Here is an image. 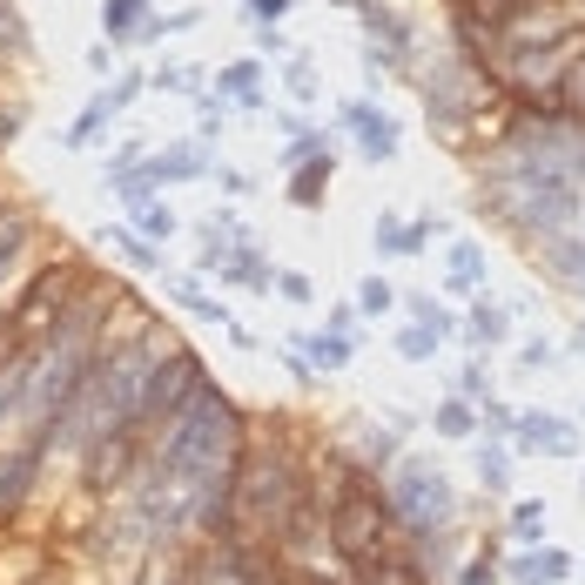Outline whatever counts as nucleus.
I'll list each match as a JSON object with an SVG mask.
<instances>
[{
  "label": "nucleus",
  "instance_id": "f03ea898",
  "mask_svg": "<svg viewBox=\"0 0 585 585\" xmlns=\"http://www.w3.org/2000/svg\"><path fill=\"white\" fill-rule=\"evenodd\" d=\"M229 512L249 525V532H290L303 498H296V478L276 451H257V458H236V478H229Z\"/></svg>",
  "mask_w": 585,
  "mask_h": 585
},
{
  "label": "nucleus",
  "instance_id": "f3484780",
  "mask_svg": "<svg viewBox=\"0 0 585 585\" xmlns=\"http://www.w3.org/2000/svg\"><path fill=\"white\" fill-rule=\"evenodd\" d=\"M438 431H445V438H471V431H478L471 404H445V410H438Z\"/></svg>",
  "mask_w": 585,
  "mask_h": 585
},
{
  "label": "nucleus",
  "instance_id": "39448f33",
  "mask_svg": "<svg viewBox=\"0 0 585 585\" xmlns=\"http://www.w3.org/2000/svg\"><path fill=\"white\" fill-rule=\"evenodd\" d=\"M512 431H519V445H532V451H552V458H572L578 451V431L565 425V417H512Z\"/></svg>",
  "mask_w": 585,
  "mask_h": 585
},
{
  "label": "nucleus",
  "instance_id": "4468645a",
  "mask_svg": "<svg viewBox=\"0 0 585 585\" xmlns=\"http://www.w3.org/2000/svg\"><path fill=\"white\" fill-rule=\"evenodd\" d=\"M558 108H572V115H585V48H578V61L565 67V81H558Z\"/></svg>",
  "mask_w": 585,
  "mask_h": 585
},
{
  "label": "nucleus",
  "instance_id": "1a4fd4ad",
  "mask_svg": "<svg viewBox=\"0 0 585 585\" xmlns=\"http://www.w3.org/2000/svg\"><path fill=\"white\" fill-rule=\"evenodd\" d=\"M478 478H484V491H505L512 484V451L505 445H478Z\"/></svg>",
  "mask_w": 585,
  "mask_h": 585
},
{
  "label": "nucleus",
  "instance_id": "ddd939ff",
  "mask_svg": "<svg viewBox=\"0 0 585 585\" xmlns=\"http://www.w3.org/2000/svg\"><path fill=\"white\" fill-rule=\"evenodd\" d=\"M451 283H458V290L484 283V257H478V242H458V249H451Z\"/></svg>",
  "mask_w": 585,
  "mask_h": 585
},
{
  "label": "nucleus",
  "instance_id": "5701e85b",
  "mask_svg": "<svg viewBox=\"0 0 585 585\" xmlns=\"http://www.w3.org/2000/svg\"><path fill=\"white\" fill-rule=\"evenodd\" d=\"M135 209H142V229H148V236H169V229H176L169 209H148V202H135Z\"/></svg>",
  "mask_w": 585,
  "mask_h": 585
},
{
  "label": "nucleus",
  "instance_id": "412c9836",
  "mask_svg": "<svg viewBox=\"0 0 585 585\" xmlns=\"http://www.w3.org/2000/svg\"><path fill=\"white\" fill-rule=\"evenodd\" d=\"M202 169V155H161L155 161V176H196Z\"/></svg>",
  "mask_w": 585,
  "mask_h": 585
},
{
  "label": "nucleus",
  "instance_id": "393cba45",
  "mask_svg": "<svg viewBox=\"0 0 585 585\" xmlns=\"http://www.w3.org/2000/svg\"><path fill=\"white\" fill-rule=\"evenodd\" d=\"M14 242H21V222L8 216V222H0V270H8V257H14Z\"/></svg>",
  "mask_w": 585,
  "mask_h": 585
},
{
  "label": "nucleus",
  "instance_id": "b1692460",
  "mask_svg": "<svg viewBox=\"0 0 585 585\" xmlns=\"http://www.w3.org/2000/svg\"><path fill=\"white\" fill-rule=\"evenodd\" d=\"M108 242H122V257H128V263H155V249L135 242V236H108Z\"/></svg>",
  "mask_w": 585,
  "mask_h": 585
},
{
  "label": "nucleus",
  "instance_id": "6ab92c4d",
  "mask_svg": "<svg viewBox=\"0 0 585 585\" xmlns=\"http://www.w3.org/2000/svg\"><path fill=\"white\" fill-rule=\"evenodd\" d=\"M512 532H519V539H539V532H545V505H539V498L512 505Z\"/></svg>",
  "mask_w": 585,
  "mask_h": 585
},
{
  "label": "nucleus",
  "instance_id": "423d86ee",
  "mask_svg": "<svg viewBox=\"0 0 585 585\" xmlns=\"http://www.w3.org/2000/svg\"><path fill=\"white\" fill-rule=\"evenodd\" d=\"M512 578H519V585H565V578H572V558H565L558 545H539V552L512 558Z\"/></svg>",
  "mask_w": 585,
  "mask_h": 585
},
{
  "label": "nucleus",
  "instance_id": "c85d7f7f",
  "mask_svg": "<svg viewBox=\"0 0 585 585\" xmlns=\"http://www.w3.org/2000/svg\"><path fill=\"white\" fill-rule=\"evenodd\" d=\"M249 8H257V14H263V21H276V14H283V8H290V0H249Z\"/></svg>",
  "mask_w": 585,
  "mask_h": 585
},
{
  "label": "nucleus",
  "instance_id": "7ed1b4c3",
  "mask_svg": "<svg viewBox=\"0 0 585 585\" xmlns=\"http://www.w3.org/2000/svg\"><path fill=\"white\" fill-rule=\"evenodd\" d=\"M390 512H397L404 525H417V532H445V525H451V512H458V498H451V484H445L438 471H425V464H404V478H397V498H390Z\"/></svg>",
  "mask_w": 585,
  "mask_h": 585
},
{
  "label": "nucleus",
  "instance_id": "4be33fe9",
  "mask_svg": "<svg viewBox=\"0 0 585 585\" xmlns=\"http://www.w3.org/2000/svg\"><path fill=\"white\" fill-rule=\"evenodd\" d=\"M323 176H330V169H303V176H296V202H316V196H323Z\"/></svg>",
  "mask_w": 585,
  "mask_h": 585
},
{
  "label": "nucleus",
  "instance_id": "aec40b11",
  "mask_svg": "<svg viewBox=\"0 0 585 585\" xmlns=\"http://www.w3.org/2000/svg\"><path fill=\"white\" fill-rule=\"evenodd\" d=\"M357 303H364V310H370V316H384V310H390V303H397V290H390V283H377V276H370V283H364V290H357Z\"/></svg>",
  "mask_w": 585,
  "mask_h": 585
},
{
  "label": "nucleus",
  "instance_id": "a878e982",
  "mask_svg": "<svg viewBox=\"0 0 585 585\" xmlns=\"http://www.w3.org/2000/svg\"><path fill=\"white\" fill-rule=\"evenodd\" d=\"M128 21H135V0H115V8H108V34H128Z\"/></svg>",
  "mask_w": 585,
  "mask_h": 585
},
{
  "label": "nucleus",
  "instance_id": "2eb2a0df",
  "mask_svg": "<svg viewBox=\"0 0 585 585\" xmlns=\"http://www.w3.org/2000/svg\"><path fill=\"white\" fill-rule=\"evenodd\" d=\"M410 364H425V357H438V330L431 323H417V330H404V344H397Z\"/></svg>",
  "mask_w": 585,
  "mask_h": 585
},
{
  "label": "nucleus",
  "instance_id": "bb28decb",
  "mask_svg": "<svg viewBox=\"0 0 585 585\" xmlns=\"http://www.w3.org/2000/svg\"><path fill=\"white\" fill-rule=\"evenodd\" d=\"M464 585H498V565H491V558H471V572H464Z\"/></svg>",
  "mask_w": 585,
  "mask_h": 585
},
{
  "label": "nucleus",
  "instance_id": "f8f14e48",
  "mask_svg": "<svg viewBox=\"0 0 585 585\" xmlns=\"http://www.w3.org/2000/svg\"><path fill=\"white\" fill-rule=\"evenodd\" d=\"M303 351H310L316 370H344V364H351V344H344V337H303Z\"/></svg>",
  "mask_w": 585,
  "mask_h": 585
},
{
  "label": "nucleus",
  "instance_id": "c756f323",
  "mask_svg": "<svg viewBox=\"0 0 585 585\" xmlns=\"http://www.w3.org/2000/svg\"><path fill=\"white\" fill-rule=\"evenodd\" d=\"M303 585H316V578H303Z\"/></svg>",
  "mask_w": 585,
  "mask_h": 585
},
{
  "label": "nucleus",
  "instance_id": "a211bd4d",
  "mask_svg": "<svg viewBox=\"0 0 585 585\" xmlns=\"http://www.w3.org/2000/svg\"><path fill=\"white\" fill-rule=\"evenodd\" d=\"M222 95H236V102H257V67H222Z\"/></svg>",
  "mask_w": 585,
  "mask_h": 585
},
{
  "label": "nucleus",
  "instance_id": "20e7f679",
  "mask_svg": "<svg viewBox=\"0 0 585 585\" xmlns=\"http://www.w3.org/2000/svg\"><path fill=\"white\" fill-rule=\"evenodd\" d=\"M390 519H397V512H390V498H377L370 484H351V491H344V505H337V525H330V532H337V545H344L351 558H377Z\"/></svg>",
  "mask_w": 585,
  "mask_h": 585
},
{
  "label": "nucleus",
  "instance_id": "0eeeda50",
  "mask_svg": "<svg viewBox=\"0 0 585 585\" xmlns=\"http://www.w3.org/2000/svg\"><path fill=\"white\" fill-rule=\"evenodd\" d=\"M351 128H357V142H364V155H397V122L390 115H370V108H351Z\"/></svg>",
  "mask_w": 585,
  "mask_h": 585
},
{
  "label": "nucleus",
  "instance_id": "dca6fc26",
  "mask_svg": "<svg viewBox=\"0 0 585 585\" xmlns=\"http://www.w3.org/2000/svg\"><path fill=\"white\" fill-rule=\"evenodd\" d=\"M471 337H478V344H498V337H505V310L478 303V310H471Z\"/></svg>",
  "mask_w": 585,
  "mask_h": 585
},
{
  "label": "nucleus",
  "instance_id": "6e6552de",
  "mask_svg": "<svg viewBox=\"0 0 585 585\" xmlns=\"http://www.w3.org/2000/svg\"><path fill=\"white\" fill-rule=\"evenodd\" d=\"M364 578H370V585H425V572H417L410 558H384V552L364 558Z\"/></svg>",
  "mask_w": 585,
  "mask_h": 585
},
{
  "label": "nucleus",
  "instance_id": "cd10ccee",
  "mask_svg": "<svg viewBox=\"0 0 585 585\" xmlns=\"http://www.w3.org/2000/svg\"><path fill=\"white\" fill-rule=\"evenodd\" d=\"M525 364H532V370H539V364H552V344H545V337H532V344H525Z\"/></svg>",
  "mask_w": 585,
  "mask_h": 585
},
{
  "label": "nucleus",
  "instance_id": "9b49d317",
  "mask_svg": "<svg viewBox=\"0 0 585 585\" xmlns=\"http://www.w3.org/2000/svg\"><path fill=\"white\" fill-rule=\"evenodd\" d=\"M545 257H552V270H565V276L585 283V249H578L572 236H545Z\"/></svg>",
  "mask_w": 585,
  "mask_h": 585
},
{
  "label": "nucleus",
  "instance_id": "f257e3e1",
  "mask_svg": "<svg viewBox=\"0 0 585 585\" xmlns=\"http://www.w3.org/2000/svg\"><path fill=\"white\" fill-rule=\"evenodd\" d=\"M491 209L519 222V229H539V236H565V222L578 216V189L558 176V169H539V161H519V169L491 176Z\"/></svg>",
  "mask_w": 585,
  "mask_h": 585
},
{
  "label": "nucleus",
  "instance_id": "9d476101",
  "mask_svg": "<svg viewBox=\"0 0 585 585\" xmlns=\"http://www.w3.org/2000/svg\"><path fill=\"white\" fill-rule=\"evenodd\" d=\"M61 290H67V276H61V270H54V276H41V283H34V303L21 310V323L34 330V323H41L48 310H61Z\"/></svg>",
  "mask_w": 585,
  "mask_h": 585
}]
</instances>
